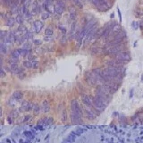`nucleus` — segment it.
<instances>
[{"label": "nucleus", "mask_w": 143, "mask_h": 143, "mask_svg": "<svg viewBox=\"0 0 143 143\" xmlns=\"http://www.w3.org/2000/svg\"><path fill=\"white\" fill-rule=\"evenodd\" d=\"M113 59H117V60H121V61L128 63L131 60V54L127 50L126 51H122V52L118 53L117 55H115L113 57Z\"/></svg>", "instance_id": "nucleus-1"}, {"label": "nucleus", "mask_w": 143, "mask_h": 143, "mask_svg": "<svg viewBox=\"0 0 143 143\" xmlns=\"http://www.w3.org/2000/svg\"><path fill=\"white\" fill-rule=\"evenodd\" d=\"M43 26H44V23L39 20L35 21V22L33 23V24H32L33 30H34L36 33H39V32H40V30H42V28H43Z\"/></svg>", "instance_id": "nucleus-2"}, {"label": "nucleus", "mask_w": 143, "mask_h": 143, "mask_svg": "<svg viewBox=\"0 0 143 143\" xmlns=\"http://www.w3.org/2000/svg\"><path fill=\"white\" fill-rule=\"evenodd\" d=\"M32 108H33V105L31 103L29 102V101H26V100H23V103H22V106H21V110L22 111H30Z\"/></svg>", "instance_id": "nucleus-3"}, {"label": "nucleus", "mask_w": 143, "mask_h": 143, "mask_svg": "<svg viewBox=\"0 0 143 143\" xmlns=\"http://www.w3.org/2000/svg\"><path fill=\"white\" fill-rule=\"evenodd\" d=\"M90 52L93 56H98V55H99L101 53L103 54V48L102 47H98V46H93L90 48Z\"/></svg>", "instance_id": "nucleus-4"}, {"label": "nucleus", "mask_w": 143, "mask_h": 143, "mask_svg": "<svg viewBox=\"0 0 143 143\" xmlns=\"http://www.w3.org/2000/svg\"><path fill=\"white\" fill-rule=\"evenodd\" d=\"M15 23H16L15 18L9 17L6 20V26H8V27H13L15 24Z\"/></svg>", "instance_id": "nucleus-5"}, {"label": "nucleus", "mask_w": 143, "mask_h": 143, "mask_svg": "<svg viewBox=\"0 0 143 143\" xmlns=\"http://www.w3.org/2000/svg\"><path fill=\"white\" fill-rule=\"evenodd\" d=\"M0 51H1L2 55H5V54L7 53V46H6V44L4 41H1V44H0Z\"/></svg>", "instance_id": "nucleus-6"}, {"label": "nucleus", "mask_w": 143, "mask_h": 143, "mask_svg": "<svg viewBox=\"0 0 143 143\" xmlns=\"http://www.w3.org/2000/svg\"><path fill=\"white\" fill-rule=\"evenodd\" d=\"M23 93L22 92V91H15L14 94H13V98H15V99H22L23 98Z\"/></svg>", "instance_id": "nucleus-7"}, {"label": "nucleus", "mask_w": 143, "mask_h": 143, "mask_svg": "<svg viewBox=\"0 0 143 143\" xmlns=\"http://www.w3.org/2000/svg\"><path fill=\"white\" fill-rule=\"evenodd\" d=\"M15 20H16V23H17L19 25H22V24L23 23V16L22 14H19V15H16V17H15Z\"/></svg>", "instance_id": "nucleus-8"}, {"label": "nucleus", "mask_w": 143, "mask_h": 143, "mask_svg": "<svg viewBox=\"0 0 143 143\" xmlns=\"http://www.w3.org/2000/svg\"><path fill=\"white\" fill-rule=\"evenodd\" d=\"M23 37L26 40L32 39V38H33V33H32L30 30H27V31H25V34L23 35Z\"/></svg>", "instance_id": "nucleus-9"}, {"label": "nucleus", "mask_w": 143, "mask_h": 143, "mask_svg": "<svg viewBox=\"0 0 143 143\" xmlns=\"http://www.w3.org/2000/svg\"><path fill=\"white\" fill-rule=\"evenodd\" d=\"M42 107H43L44 112H48L50 110L49 105H48V101L47 100H44L42 103Z\"/></svg>", "instance_id": "nucleus-10"}, {"label": "nucleus", "mask_w": 143, "mask_h": 143, "mask_svg": "<svg viewBox=\"0 0 143 143\" xmlns=\"http://www.w3.org/2000/svg\"><path fill=\"white\" fill-rule=\"evenodd\" d=\"M73 2L74 3V5H75L78 8H80V9L83 8V3H82V0H73Z\"/></svg>", "instance_id": "nucleus-11"}, {"label": "nucleus", "mask_w": 143, "mask_h": 143, "mask_svg": "<svg viewBox=\"0 0 143 143\" xmlns=\"http://www.w3.org/2000/svg\"><path fill=\"white\" fill-rule=\"evenodd\" d=\"M53 33H54V30L50 26L45 30V35L46 36H53Z\"/></svg>", "instance_id": "nucleus-12"}, {"label": "nucleus", "mask_w": 143, "mask_h": 143, "mask_svg": "<svg viewBox=\"0 0 143 143\" xmlns=\"http://www.w3.org/2000/svg\"><path fill=\"white\" fill-rule=\"evenodd\" d=\"M56 5L57 6H59V7H61V8H63L64 10L65 9V3H64V0H56Z\"/></svg>", "instance_id": "nucleus-13"}, {"label": "nucleus", "mask_w": 143, "mask_h": 143, "mask_svg": "<svg viewBox=\"0 0 143 143\" xmlns=\"http://www.w3.org/2000/svg\"><path fill=\"white\" fill-rule=\"evenodd\" d=\"M23 66L25 68H28V69H31L32 68V62L30 61V60H26V61L23 62Z\"/></svg>", "instance_id": "nucleus-14"}, {"label": "nucleus", "mask_w": 143, "mask_h": 143, "mask_svg": "<svg viewBox=\"0 0 143 143\" xmlns=\"http://www.w3.org/2000/svg\"><path fill=\"white\" fill-rule=\"evenodd\" d=\"M131 28L133 30H138L140 29V22H136V21H133L132 23H131Z\"/></svg>", "instance_id": "nucleus-15"}, {"label": "nucleus", "mask_w": 143, "mask_h": 143, "mask_svg": "<svg viewBox=\"0 0 143 143\" xmlns=\"http://www.w3.org/2000/svg\"><path fill=\"white\" fill-rule=\"evenodd\" d=\"M50 15H50L49 13H43V14L41 15V19L43 21H46L50 17Z\"/></svg>", "instance_id": "nucleus-16"}, {"label": "nucleus", "mask_w": 143, "mask_h": 143, "mask_svg": "<svg viewBox=\"0 0 143 143\" xmlns=\"http://www.w3.org/2000/svg\"><path fill=\"white\" fill-rule=\"evenodd\" d=\"M32 110H33V112H34L35 114H38V113H39V110H40V107L38 106V104H35V105H33Z\"/></svg>", "instance_id": "nucleus-17"}, {"label": "nucleus", "mask_w": 143, "mask_h": 143, "mask_svg": "<svg viewBox=\"0 0 143 143\" xmlns=\"http://www.w3.org/2000/svg\"><path fill=\"white\" fill-rule=\"evenodd\" d=\"M18 31H27L28 30H27V28L25 26H24L23 24H22V25H19V27H18V29H17Z\"/></svg>", "instance_id": "nucleus-18"}, {"label": "nucleus", "mask_w": 143, "mask_h": 143, "mask_svg": "<svg viewBox=\"0 0 143 143\" xmlns=\"http://www.w3.org/2000/svg\"><path fill=\"white\" fill-rule=\"evenodd\" d=\"M0 33H1V39H2V40H3V39H5V38H6V36L8 35V33L9 32H7L6 31V30H1V32H0Z\"/></svg>", "instance_id": "nucleus-19"}, {"label": "nucleus", "mask_w": 143, "mask_h": 143, "mask_svg": "<svg viewBox=\"0 0 143 143\" xmlns=\"http://www.w3.org/2000/svg\"><path fill=\"white\" fill-rule=\"evenodd\" d=\"M30 47H31V45L30 42H24L23 44V48H25V49H30Z\"/></svg>", "instance_id": "nucleus-20"}, {"label": "nucleus", "mask_w": 143, "mask_h": 143, "mask_svg": "<svg viewBox=\"0 0 143 143\" xmlns=\"http://www.w3.org/2000/svg\"><path fill=\"white\" fill-rule=\"evenodd\" d=\"M57 28H58V29L60 30L63 32V33H64V34H65V33H66V28H65L64 26H63V25H58V26H57Z\"/></svg>", "instance_id": "nucleus-21"}, {"label": "nucleus", "mask_w": 143, "mask_h": 143, "mask_svg": "<svg viewBox=\"0 0 143 143\" xmlns=\"http://www.w3.org/2000/svg\"><path fill=\"white\" fill-rule=\"evenodd\" d=\"M17 115H18V114L16 111H12L11 113H10V114H9V116L12 117L13 119H15V117H17Z\"/></svg>", "instance_id": "nucleus-22"}, {"label": "nucleus", "mask_w": 143, "mask_h": 143, "mask_svg": "<svg viewBox=\"0 0 143 143\" xmlns=\"http://www.w3.org/2000/svg\"><path fill=\"white\" fill-rule=\"evenodd\" d=\"M38 61H33L32 62V68L33 69H38Z\"/></svg>", "instance_id": "nucleus-23"}, {"label": "nucleus", "mask_w": 143, "mask_h": 143, "mask_svg": "<svg viewBox=\"0 0 143 143\" xmlns=\"http://www.w3.org/2000/svg\"><path fill=\"white\" fill-rule=\"evenodd\" d=\"M60 42H61V44H63V45L66 43V42H67V36H66V35L63 36V38H62V39H61V41H60Z\"/></svg>", "instance_id": "nucleus-24"}, {"label": "nucleus", "mask_w": 143, "mask_h": 143, "mask_svg": "<svg viewBox=\"0 0 143 143\" xmlns=\"http://www.w3.org/2000/svg\"><path fill=\"white\" fill-rule=\"evenodd\" d=\"M33 43H34L35 46H39V45H41L42 41L40 39H33Z\"/></svg>", "instance_id": "nucleus-25"}, {"label": "nucleus", "mask_w": 143, "mask_h": 143, "mask_svg": "<svg viewBox=\"0 0 143 143\" xmlns=\"http://www.w3.org/2000/svg\"><path fill=\"white\" fill-rule=\"evenodd\" d=\"M69 15H70V18H71V20L75 21L76 17H77V15H76V13H72V14H69Z\"/></svg>", "instance_id": "nucleus-26"}, {"label": "nucleus", "mask_w": 143, "mask_h": 143, "mask_svg": "<svg viewBox=\"0 0 143 143\" xmlns=\"http://www.w3.org/2000/svg\"><path fill=\"white\" fill-rule=\"evenodd\" d=\"M18 77H19V79L20 80H23L24 78L26 77V73H20V74H18Z\"/></svg>", "instance_id": "nucleus-27"}, {"label": "nucleus", "mask_w": 143, "mask_h": 143, "mask_svg": "<svg viewBox=\"0 0 143 143\" xmlns=\"http://www.w3.org/2000/svg\"><path fill=\"white\" fill-rule=\"evenodd\" d=\"M6 72L5 71L3 66H2V68H1V78H4L6 76Z\"/></svg>", "instance_id": "nucleus-28"}, {"label": "nucleus", "mask_w": 143, "mask_h": 143, "mask_svg": "<svg viewBox=\"0 0 143 143\" xmlns=\"http://www.w3.org/2000/svg\"><path fill=\"white\" fill-rule=\"evenodd\" d=\"M117 13H118V16H119V23H122V14L119 8H117Z\"/></svg>", "instance_id": "nucleus-29"}, {"label": "nucleus", "mask_w": 143, "mask_h": 143, "mask_svg": "<svg viewBox=\"0 0 143 143\" xmlns=\"http://www.w3.org/2000/svg\"><path fill=\"white\" fill-rule=\"evenodd\" d=\"M24 16H25L26 18H31L32 15H31V13H30V10H28V12H27L26 14L24 15Z\"/></svg>", "instance_id": "nucleus-30"}, {"label": "nucleus", "mask_w": 143, "mask_h": 143, "mask_svg": "<svg viewBox=\"0 0 143 143\" xmlns=\"http://www.w3.org/2000/svg\"><path fill=\"white\" fill-rule=\"evenodd\" d=\"M51 38H52V36H46V37L44 38V40L45 41H49Z\"/></svg>", "instance_id": "nucleus-31"}, {"label": "nucleus", "mask_w": 143, "mask_h": 143, "mask_svg": "<svg viewBox=\"0 0 143 143\" xmlns=\"http://www.w3.org/2000/svg\"><path fill=\"white\" fill-rule=\"evenodd\" d=\"M62 120H63V121H64V122L66 121V112H65V110L64 111V115H63V118H62Z\"/></svg>", "instance_id": "nucleus-32"}, {"label": "nucleus", "mask_w": 143, "mask_h": 143, "mask_svg": "<svg viewBox=\"0 0 143 143\" xmlns=\"http://www.w3.org/2000/svg\"><path fill=\"white\" fill-rule=\"evenodd\" d=\"M140 29L143 30V19L140 22Z\"/></svg>", "instance_id": "nucleus-33"}, {"label": "nucleus", "mask_w": 143, "mask_h": 143, "mask_svg": "<svg viewBox=\"0 0 143 143\" xmlns=\"http://www.w3.org/2000/svg\"><path fill=\"white\" fill-rule=\"evenodd\" d=\"M133 91H134V90H133V89H131V94H130V98H132V96H133Z\"/></svg>", "instance_id": "nucleus-34"}, {"label": "nucleus", "mask_w": 143, "mask_h": 143, "mask_svg": "<svg viewBox=\"0 0 143 143\" xmlns=\"http://www.w3.org/2000/svg\"><path fill=\"white\" fill-rule=\"evenodd\" d=\"M26 2H27V0H21V4H22V5H24Z\"/></svg>", "instance_id": "nucleus-35"}, {"label": "nucleus", "mask_w": 143, "mask_h": 143, "mask_svg": "<svg viewBox=\"0 0 143 143\" xmlns=\"http://www.w3.org/2000/svg\"><path fill=\"white\" fill-rule=\"evenodd\" d=\"M110 17H111V19H113V18L114 17V14H111V15H110Z\"/></svg>", "instance_id": "nucleus-36"}, {"label": "nucleus", "mask_w": 143, "mask_h": 143, "mask_svg": "<svg viewBox=\"0 0 143 143\" xmlns=\"http://www.w3.org/2000/svg\"><path fill=\"white\" fill-rule=\"evenodd\" d=\"M140 4H141V5L143 6V0H141V1H140Z\"/></svg>", "instance_id": "nucleus-37"}, {"label": "nucleus", "mask_w": 143, "mask_h": 143, "mask_svg": "<svg viewBox=\"0 0 143 143\" xmlns=\"http://www.w3.org/2000/svg\"><path fill=\"white\" fill-rule=\"evenodd\" d=\"M141 81H142V82H143V75L141 76Z\"/></svg>", "instance_id": "nucleus-38"}, {"label": "nucleus", "mask_w": 143, "mask_h": 143, "mask_svg": "<svg viewBox=\"0 0 143 143\" xmlns=\"http://www.w3.org/2000/svg\"><path fill=\"white\" fill-rule=\"evenodd\" d=\"M82 2H83V1H84V0H82Z\"/></svg>", "instance_id": "nucleus-39"}]
</instances>
